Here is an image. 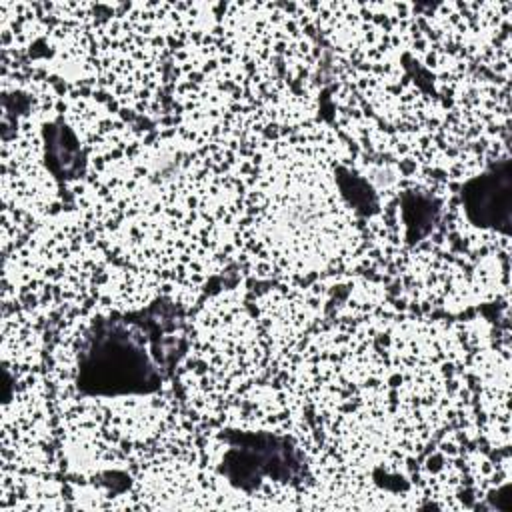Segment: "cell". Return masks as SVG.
<instances>
[{
	"mask_svg": "<svg viewBox=\"0 0 512 512\" xmlns=\"http://www.w3.org/2000/svg\"><path fill=\"white\" fill-rule=\"evenodd\" d=\"M162 372L144 332L128 320H100L80 352L78 386L88 396H140L160 388Z\"/></svg>",
	"mask_w": 512,
	"mask_h": 512,
	"instance_id": "1",
	"label": "cell"
},
{
	"mask_svg": "<svg viewBox=\"0 0 512 512\" xmlns=\"http://www.w3.org/2000/svg\"><path fill=\"white\" fill-rule=\"evenodd\" d=\"M220 472L232 486L250 492L264 478L292 480L300 472V458L296 448L282 436L236 432L228 436V450L224 452Z\"/></svg>",
	"mask_w": 512,
	"mask_h": 512,
	"instance_id": "2",
	"label": "cell"
},
{
	"mask_svg": "<svg viewBox=\"0 0 512 512\" xmlns=\"http://www.w3.org/2000/svg\"><path fill=\"white\" fill-rule=\"evenodd\" d=\"M462 204L472 224L508 232L512 222V162L502 160L462 188Z\"/></svg>",
	"mask_w": 512,
	"mask_h": 512,
	"instance_id": "3",
	"label": "cell"
},
{
	"mask_svg": "<svg viewBox=\"0 0 512 512\" xmlns=\"http://www.w3.org/2000/svg\"><path fill=\"white\" fill-rule=\"evenodd\" d=\"M438 216L440 208L434 198L416 192H410L402 198V220L406 226V240L410 244L428 236L438 222Z\"/></svg>",
	"mask_w": 512,
	"mask_h": 512,
	"instance_id": "4",
	"label": "cell"
},
{
	"mask_svg": "<svg viewBox=\"0 0 512 512\" xmlns=\"http://www.w3.org/2000/svg\"><path fill=\"white\" fill-rule=\"evenodd\" d=\"M46 156L52 168L58 172H72L80 162V146L70 128L62 120H56L46 130Z\"/></svg>",
	"mask_w": 512,
	"mask_h": 512,
	"instance_id": "5",
	"label": "cell"
}]
</instances>
